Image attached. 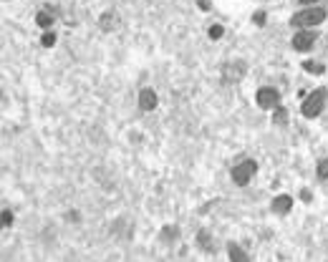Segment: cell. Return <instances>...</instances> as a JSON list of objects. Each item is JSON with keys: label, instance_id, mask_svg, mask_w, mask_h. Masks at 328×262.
<instances>
[{"label": "cell", "instance_id": "6da1fadb", "mask_svg": "<svg viewBox=\"0 0 328 262\" xmlns=\"http://www.w3.org/2000/svg\"><path fill=\"white\" fill-rule=\"evenodd\" d=\"M323 18H325V11H323V8H308V11L295 13L290 23H293V26H300V28H310V26L323 23Z\"/></svg>", "mask_w": 328, "mask_h": 262}, {"label": "cell", "instance_id": "7a4b0ae2", "mask_svg": "<svg viewBox=\"0 0 328 262\" xmlns=\"http://www.w3.org/2000/svg\"><path fill=\"white\" fill-rule=\"evenodd\" d=\"M323 104H325V89H315L308 99H305V104H303V116L305 119H315L320 111H323Z\"/></svg>", "mask_w": 328, "mask_h": 262}, {"label": "cell", "instance_id": "3957f363", "mask_svg": "<svg viewBox=\"0 0 328 262\" xmlns=\"http://www.w3.org/2000/svg\"><path fill=\"white\" fill-rule=\"evenodd\" d=\"M255 169H258V164L253 161V159H248V161H242V164H237L235 169H232V182L235 184H248L250 182V177L255 174Z\"/></svg>", "mask_w": 328, "mask_h": 262}, {"label": "cell", "instance_id": "277c9868", "mask_svg": "<svg viewBox=\"0 0 328 262\" xmlns=\"http://www.w3.org/2000/svg\"><path fill=\"white\" fill-rule=\"evenodd\" d=\"M242 73H245V63H227L225 66V71H222V81L225 83H237L240 78H242Z\"/></svg>", "mask_w": 328, "mask_h": 262}, {"label": "cell", "instance_id": "5b68a950", "mask_svg": "<svg viewBox=\"0 0 328 262\" xmlns=\"http://www.w3.org/2000/svg\"><path fill=\"white\" fill-rule=\"evenodd\" d=\"M278 101H280V96H278L275 89H260V91H258V104H260L263 109H275Z\"/></svg>", "mask_w": 328, "mask_h": 262}, {"label": "cell", "instance_id": "8992f818", "mask_svg": "<svg viewBox=\"0 0 328 262\" xmlns=\"http://www.w3.org/2000/svg\"><path fill=\"white\" fill-rule=\"evenodd\" d=\"M315 43V33L313 31H300L298 36H293V48L295 51H308Z\"/></svg>", "mask_w": 328, "mask_h": 262}, {"label": "cell", "instance_id": "52a82bcc", "mask_svg": "<svg viewBox=\"0 0 328 262\" xmlns=\"http://www.w3.org/2000/svg\"><path fill=\"white\" fill-rule=\"evenodd\" d=\"M139 106H141L144 111H151V109L156 106V94H154L151 89H144V91L139 94Z\"/></svg>", "mask_w": 328, "mask_h": 262}, {"label": "cell", "instance_id": "ba28073f", "mask_svg": "<svg viewBox=\"0 0 328 262\" xmlns=\"http://www.w3.org/2000/svg\"><path fill=\"white\" fill-rule=\"evenodd\" d=\"M290 207H293V199H290L288 194H280V197H275V199H273V212H278V214L290 212Z\"/></svg>", "mask_w": 328, "mask_h": 262}, {"label": "cell", "instance_id": "9c48e42d", "mask_svg": "<svg viewBox=\"0 0 328 262\" xmlns=\"http://www.w3.org/2000/svg\"><path fill=\"white\" fill-rule=\"evenodd\" d=\"M227 254H230V259H232V262H250L248 252H245V249H242L240 244H235V242H232V244L227 247Z\"/></svg>", "mask_w": 328, "mask_h": 262}, {"label": "cell", "instance_id": "30bf717a", "mask_svg": "<svg viewBox=\"0 0 328 262\" xmlns=\"http://www.w3.org/2000/svg\"><path fill=\"white\" fill-rule=\"evenodd\" d=\"M36 23H38L41 28H51V26H53V16L46 13V11H41V13L36 16Z\"/></svg>", "mask_w": 328, "mask_h": 262}, {"label": "cell", "instance_id": "8fae6325", "mask_svg": "<svg viewBox=\"0 0 328 262\" xmlns=\"http://www.w3.org/2000/svg\"><path fill=\"white\" fill-rule=\"evenodd\" d=\"M303 68H305L308 73H315V76H318V73H323V66H320V63H313V61H305V63H303Z\"/></svg>", "mask_w": 328, "mask_h": 262}, {"label": "cell", "instance_id": "7c38bea8", "mask_svg": "<svg viewBox=\"0 0 328 262\" xmlns=\"http://www.w3.org/2000/svg\"><path fill=\"white\" fill-rule=\"evenodd\" d=\"M114 21H116V16H109V13H106V16L101 18V28H104V31H111V28H114Z\"/></svg>", "mask_w": 328, "mask_h": 262}, {"label": "cell", "instance_id": "4fadbf2b", "mask_svg": "<svg viewBox=\"0 0 328 262\" xmlns=\"http://www.w3.org/2000/svg\"><path fill=\"white\" fill-rule=\"evenodd\" d=\"M318 177H320V179H328V159H323V161L318 164Z\"/></svg>", "mask_w": 328, "mask_h": 262}, {"label": "cell", "instance_id": "5bb4252c", "mask_svg": "<svg viewBox=\"0 0 328 262\" xmlns=\"http://www.w3.org/2000/svg\"><path fill=\"white\" fill-rule=\"evenodd\" d=\"M222 33H225L222 26H212V28H210V38H222Z\"/></svg>", "mask_w": 328, "mask_h": 262}, {"label": "cell", "instance_id": "9a60e30c", "mask_svg": "<svg viewBox=\"0 0 328 262\" xmlns=\"http://www.w3.org/2000/svg\"><path fill=\"white\" fill-rule=\"evenodd\" d=\"M53 43H56V36H53V33H46V36H43V46H46V48H51Z\"/></svg>", "mask_w": 328, "mask_h": 262}, {"label": "cell", "instance_id": "2e32d148", "mask_svg": "<svg viewBox=\"0 0 328 262\" xmlns=\"http://www.w3.org/2000/svg\"><path fill=\"white\" fill-rule=\"evenodd\" d=\"M200 244L205 247V249H210L212 244H210V237H207V232H200Z\"/></svg>", "mask_w": 328, "mask_h": 262}, {"label": "cell", "instance_id": "e0dca14e", "mask_svg": "<svg viewBox=\"0 0 328 262\" xmlns=\"http://www.w3.org/2000/svg\"><path fill=\"white\" fill-rule=\"evenodd\" d=\"M3 224H6V227H11V224H13V214H11L8 209L3 212Z\"/></svg>", "mask_w": 328, "mask_h": 262}, {"label": "cell", "instance_id": "ac0fdd59", "mask_svg": "<svg viewBox=\"0 0 328 262\" xmlns=\"http://www.w3.org/2000/svg\"><path fill=\"white\" fill-rule=\"evenodd\" d=\"M283 121H285V111L278 109V111H275V124H283Z\"/></svg>", "mask_w": 328, "mask_h": 262}, {"label": "cell", "instance_id": "d6986e66", "mask_svg": "<svg viewBox=\"0 0 328 262\" xmlns=\"http://www.w3.org/2000/svg\"><path fill=\"white\" fill-rule=\"evenodd\" d=\"M255 23H258V26H263V23H265V13H263V11H260V13H255Z\"/></svg>", "mask_w": 328, "mask_h": 262}, {"label": "cell", "instance_id": "ffe728a7", "mask_svg": "<svg viewBox=\"0 0 328 262\" xmlns=\"http://www.w3.org/2000/svg\"><path fill=\"white\" fill-rule=\"evenodd\" d=\"M197 3H200V8H202V11H207V8H210V3H207V0H197Z\"/></svg>", "mask_w": 328, "mask_h": 262}, {"label": "cell", "instance_id": "44dd1931", "mask_svg": "<svg viewBox=\"0 0 328 262\" xmlns=\"http://www.w3.org/2000/svg\"><path fill=\"white\" fill-rule=\"evenodd\" d=\"M300 3H305V6H308V3H315V0H300Z\"/></svg>", "mask_w": 328, "mask_h": 262}]
</instances>
